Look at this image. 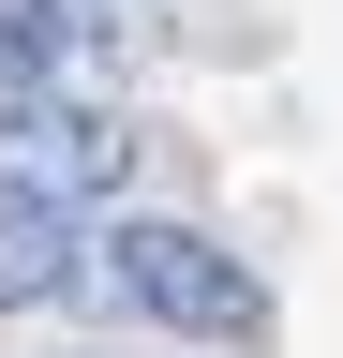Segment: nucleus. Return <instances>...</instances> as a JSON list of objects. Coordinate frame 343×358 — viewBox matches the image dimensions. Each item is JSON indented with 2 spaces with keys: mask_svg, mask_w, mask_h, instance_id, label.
Wrapping results in <instances>:
<instances>
[{
  "mask_svg": "<svg viewBox=\"0 0 343 358\" xmlns=\"http://www.w3.org/2000/svg\"><path fill=\"white\" fill-rule=\"evenodd\" d=\"M60 45H75L60 0H0V105H15V90H45V75H60Z\"/></svg>",
  "mask_w": 343,
  "mask_h": 358,
  "instance_id": "20e7f679",
  "label": "nucleus"
},
{
  "mask_svg": "<svg viewBox=\"0 0 343 358\" xmlns=\"http://www.w3.org/2000/svg\"><path fill=\"white\" fill-rule=\"evenodd\" d=\"M60 15H75V30H90V15H135V0H60Z\"/></svg>",
  "mask_w": 343,
  "mask_h": 358,
  "instance_id": "39448f33",
  "label": "nucleus"
},
{
  "mask_svg": "<svg viewBox=\"0 0 343 358\" xmlns=\"http://www.w3.org/2000/svg\"><path fill=\"white\" fill-rule=\"evenodd\" d=\"M60 299H90V239H75V209L0 194V313H60Z\"/></svg>",
  "mask_w": 343,
  "mask_h": 358,
  "instance_id": "7ed1b4c3",
  "label": "nucleus"
},
{
  "mask_svg": "<svg viewBox=\"0 0 343 358\" xmlns=\"http://www.w3.org/2000/svg\"><path fill=\"white\" fill-rule=\"evenodd\" d=\"M135 179V120L119 105H90V90H15L0 105V194H30V209H90V194H119Z\"/></svg>",
  "mask_w": 343,
  "mask_h": 358,
  "instance_id": "f03ea898",
  "label": "nucleus"
},
{
  "mask_svg": "<svg viewBox=\"0 0 343 358\" xmlns=\"http://www.w3.org/2000/svg\"><path fill=\"white\" fill-rule=\"evenodd\" d=\"M90 299L135 313V329H180V343H269V284L209 224H164V209H135V224L90 239Z\"/></svg>",
  "mask_w": 343,
  "mask_h": 358,
  "instance_id": "f257e3e1",
  "label": "nucleus"
}]
</instances>
